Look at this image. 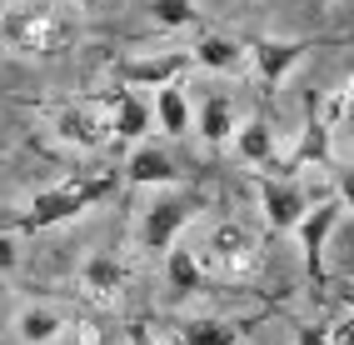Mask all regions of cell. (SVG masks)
I'll use <instances>...</instances> for the list:
<instances>
[{
  "label": "cell",
  "instance_id": "obj_17",
  "mask_svg": "<svg viewBox=\"0 0 354 345\" xmlns=\"http://www.w3.org/2000/svg\"><path fill=\"white\" fill-rule=\"evenodd\" d=\"M200 135L209 145H225L234 135V105H230V96H220V90H209V96H205V105H200Z\"/></svg>",
  "mask_w": 354,
  "mask_h": 345
},
{
  "label": "cell",
  "instance_id": "obj_13",
  "mask_svg": "<svg viewBox=\"0 0 354 345\" xmlns=\"http://www.w3.org/2000/svg\"><path fill=\"white\" fill-rule=\"evenodd\" d=\"M55 130H60V141L80 145V150H100V145H105V135H110L85 105H65V110H55Z\"/></svg>",
  "mask_w": 354,
  "mask_h": 345
},
{
  "label": "cell",
  "instance_id": "obj_8",
  "mask_svg": "<svg viewBox=\"0 0 354 345\" xmlns=\"http://www.w3.org/2000/svg\"><path fill=\"white\" fill-rule=\"evenodd\" d=\"M80 290L90 295V301H100V306H115L120 290H125V265L115 256H90L80 265Z\"/></svg>",
  "mask_w": 354,
  "mask_h": 345
},
{
  "label": "cell",
  "instance_id": "obj_12",
  "mask_svg": "<svg viewBox=\"0 0 354 345\" xmlns=\"http://www.w3.org/2000/svg\"><path fill=\"white\" fill-rule=\"evenodd\" d=\"M170 340L175 345H240L245 326L240 320H180V326H170Z\"/></svg>",
  "mask_w": 354,
  "mask_h": 345
},
{
  "label": "cell",
  "instance_id": "obj_22",
  "mask_svg": "<svg viewBox=\"0 0 354 345\" xmlns=\"http://www.w3.org/2000/svg\"><path fill=\"white\" fill-rule=\"evenodd\" d=\"M299 345H349V320H339V326H299Z\"/></svg>",
  "mask_w": 354,
  "mask_h": 345
},
{
  "label": "cell",
  "instance_id": "obj_4",
  "mask_svg": "<svg viewBox=\"0 0 354 345\" xmlns=\"http://www.w3.org/2000/svg\"><path fill=\"white\" fill-rule=\"evenodd\" d=\"M339 220H344V200H319L295 225L299 240H304V265H310L315 281H324V240H329V230H335Z\"/></svg>",
  "mask_w": 354,
  "mask_h": 345
},
{
  "label": "cell",
  "instance_id": "obj_19",
  "mask_svg": "<svg viewBox=\"0 0 354 345\" xmlns=\"http://www.w3.org/2000/svg\"><path fill=\"white\" fill-rule=\"evenodd\" d=\"M234 145H240V160H250V166H270L274 160V130L265 121H245L240 135H234Z\"/></svg>",
  "mask_w": 354,
  "mask_h": 345
},
{
  "label": "cell",
  "instance_id": "obj_11",
  "mask_svg": "<svg viewBox=\"0 0 354 345\" xmlns=\"http://www.w3.org/2000/svg\"><path fill=\"white\" fill-rule=\"evenodd\" d=\"M304 166H329V170H339V166H335V150H329V130H324L319 121H310V125L299 130V145L285 155L279 175H295V170H304Z\"/></svg>",
  "mask_w": 354,
  "mask_h": 345
},
{
  "label": "cell",
  "instance_id": "obj_2",
  "mask_svg": "<svg viewBox=\"0 0 354 345\" xmlns=\"http://www.w3.org/2000/svg\"><path fill=\"white\" fill-rule=\"evenodd\" d=\"M110 191H115V175H95V180H65V186H55V191L35 195L30 211H20V225H15V230H45V225H60V220H70V215L90 211L95 200H105Z\"/></svg>",
  "mask_w": 354,
  "mask_h": 345
},
{
  "label": "cell",
  "instance_id": "obj_21",
  "mask_svg": "<svg viewBox=\"0 0 354 345\" xmlns=\"http://www.w3.org/2000/svg\"><path fill=\"white\" fill-rule=\"evenodd\" d=\"M150 15H155V26H165V30H185V26L200 20L195 0H150Z\"/></svg>",
  "mask_w": 354,
  "mask_h": 345
},
{
  "label": "cell",
  "instance_id": "obj_9",
  "mask_svg": "<svg viewBox=\"0 0 354 345\" xmlns=\"http://www.w3.org/2000/svg\"><path fill=\"white\" fill-rule=\"evenodd\" d=\"M125 180L130 186H180L185 180V170L175 166L165 150H155V145H140L130 160H125Z\"/></svg>",
  "mask_w": 354,
  "mask_h": 345
},
{
  "label": "cell",
  "instance_id": "obj_16",
  "mask_svg": "<svg viewBox=\"0 0 354 345\" xmlns=\"http://www.w3.org/2000/svg\"><path fill=\"white\" fill-rule=\"evenodd\" d=\"M209 260L215 265H250L254 260V236L245 225H220L215 236H209Z\"/></svg>",
  "mask_w": 354,
  "mask_h": 345
},
{
  "label": "cell",
  "instance_id": "obj_15",
  "mask_svg": "<svg viewBox=\"0 0 354 345\" xmlns=\"http://www.w3.org/2000/svg\"><path fill=\"white\" fill-rule=\"evenodd\" d=\"M150 115L160 121L165 135H190V100H185V90L170 80V85H155V105Z\"/></svg>",
  "mask_w": 354,
  "mask_h": 345
},
{
  "label": "cell",
  "instance_id": "obj_23",
  "mask_svg": "<svg viewBox=\"0 0 354 345\" xmlns=\"http://www.w3.org/2000/svg\"><path fill=\"white\" fill-rule=\"evenodd\" d=\"M315 121L335 135V130H344V121H349V90H335L329 96V105H324V115H315Z\"/></svg>",
  "mask_w": 354,
  "mask_h": 345
},
{
  "label": "cell",
  "instance_id": "obj_3",
  "mask_svg": "<svg viewBox=\"0 0 354 345\" xmlns=\"http://www.w3.org/2000/svg\"><path fill=\"white\" fill-rule=\"evenodd\" d=\"M310 51H319V40H270L265 35V40H250L245 45V60H254V71H259L265 85H279Z\"/></svg>",
  "mask_w": 354,
  "mask_h": 345
},
{
  "label": "cell",
  "instance_id": "obj_1",
  "mask_svg": "<svg viewBox=\"0 0 354 345\" xmlns=\"http://www.w3.org/2000/svg\"><path fill=\"white\" fill-rule=\"evenodd\" d=\"M80 35V6L70 0H20L0 15V45L15 55H60Z\"/></svg>",
  "mask_w": 354,
  "mask_h": 345
},
{
  "label": "cell",
  "instance_id": "obj_25",
  "mask_svg": "<svg viewBox=\"0 0 354 345\" xmlns=\"http://www.w3.org/2000/svg\"><path fill=\"white\" fill-rule=\"evenodd\" d=\"M130 345H155V340H150V330H145V326H130Z\"/></svg>",
  "mask_w": 354,
  "mask_h": 345
},
{
  "label": "cell",
  "instance_id": "obj_10",
  "mask_svg": "<svg viewBox=\"0 0 354 345\" xmlns=\"http://www.w3.org/2000/svg\"><path fill=\"white\" fill-rule=\"evenodd\" d=\"M155 125V115H150V105L135 96V90H120V96L110 100V135L115 141H140V135H145Z\"/></svg>",
  "mask_w": 354,
  "mask_h": 345
},
{
  "label": "cell",
  "instance_id": "obj_24",
  "mask_svg": "<svg viewBox=\"0 0 354 345\" xmlns=\"http://www.w3.org/2000/svg\"><path fill=\"white\" fill-rule=\"evenodd\" d=\"M20 256H15V240H10V230H0V270H10Z\"/></svg>",
  "mask_w": 354,
  "mask_h": 345
},
{
  "label": "cell",
  "instance_id": "obj_5",
  "mask_svg": "<svg viewBox=\"0 0 354 345\" xmlns=\"http://www.w3.org/2000/svg\"><path fill=\"white\" fill-rule=\"evenodd\" d=\"M195 215V200L190 195H165L155 200L150 211H145V225H140V245L145 250H170L175 236H180V225Z\"/></svg>",
  "mask_w": 354,
  "mask_h": 345
},
{
  "label": "cell",
  "instance_id": "obj_7",
  "mask_svg": "<svg viewBox=\"0 0 354 345\" xmlns=\"http://www.w3.org/2000/svg\"><path fill=\"white\" fill-rule=\"evenodd\" d=\"M259 200H265V220L274 230H295L299 215L310 211V195H304L295 180H274V175L259 180Z\"/></svg>",
  "mask_w": 354,
  "mask_h": 345
},
{
  "label": "cell",
  "instance_id": "obj_18",
  "mask_svg": "<svg viewBox=\"0 0 354 345\" xmlns=\"http://www.w3.org/2000/svg\"><path fill=\"white\" fill-rule=\"evenodd\" d=\"M165 275H170V285L180 290V295H195V290H205V270H200V260H195V250H165Z\"/></svg>",
  "mask_w": 354,
  "mask_h": 345
},
{
  "label": "cell",
  "instance_id": "obj_6",
  "mask_svg": "<svg viewBox=\"0 0 354 345\" xmlns=\"http://www.w3.org/2000/svg\"><path fill=\"white\" fill-rule=\"evenodd\" d=\"M190 51H170V55H125L115 60V76H120L125 85H170L180 80L185 71H190Z\"/></svg>",
  "mask_w": 354,
  "mask_h": 345
},
{
  "label": "cell",
  "instance_id": "obj_20",
  "mask_svg": "<svg viewBox=\"0 0 354 345\" xmlns=\"http://www.w3.org/2000/svg\"><path fill=\"white\" fill-rule=\"evenodd\" d=\"M15 330H20V340H26V345H50V340L65 330V320H60L55 310H20Z\"/></svg>",
  "mask_w": 354,
  "mask_h": 345
},
{
  "label": "cell",
  "instance_id": "obj_14",
  "mask_svg": "<svg viewBox=\"0 0 354 345\" xmlns=\"http://www.w3.org/2000/svg\"><path fill=\"white\" fill-rule=\"evenodd\" d=\"M195 65H205V71H220V76H234L245 65V45H234L230 35H200L195 51H190Z\"/></svg>",
  "mask_w": 354,
  "mask_h": 345
}]
</instances>
